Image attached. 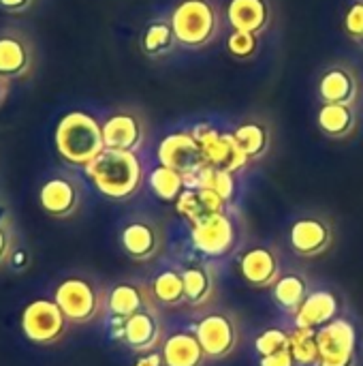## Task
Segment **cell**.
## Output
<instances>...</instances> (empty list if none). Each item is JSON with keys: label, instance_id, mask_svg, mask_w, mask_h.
Segmentation results:
<instances>
[{"label": "cell", "instance_id": "cell-1", "mask_svg": "<svg viewBox=\"0 0 363 366\" xmlns=\"http://www.w3.org/2000/svg\"><path fill=\"white\" fill-rule=\"evenodd\" d=\"M86 178L109 202H128L133 199L145 180L143 163L137 152L109 150L105 148L90 165L83 167Z\"/></svg>", "mask_w": 363, "mask_h": 366}, {"label": "cell", "instance_id": "cell-2", "mask_svg": "<svg viewBox=\"0 0 363 366\" xmlns=\"http://www.w3.org/2000/svg\"><path fill=\"white\" fill-rule=\"evenodd\" d=\"M53 144L58 157L66 165L83 169L105 150L103 127L88 112H68L56 124Z\"/></svg>", "mask_w": 363, "mask_h": 366}, {"label": "cell", "instance_id": "cell-3", "mask_svg": "<svg viewBox=\"0 0 363 366\" xmlns=\"http://www.w3.org/2000/svg\"><path fill=\"white\" fill-rule=\"evenodd\" d=\"M58 302L71 326H88L107 317V287L88 274H68L53 287Z\"/></svg>", "mask_w": 363, "mask_h": 366}, {"label": "cell", "instance_id": "cell-4", "mask_svg": "<svg viewBox=\"0 0 363 366\" xmlns=\"http://www.w3.org/2000/svg\"><path fill=\"white\" fill-rule=\"evenodd\" d=\"M175 39L186 49L210 45L220 28L218 9L212 0H180L169 17Z\"/></svg>", "mask_w": 363, "mask_h": 366}, {"label": "cell", "instance_id": "cell-5", "mask_svg": "<svg viewBox=\"0 0 363 366\" xmlns=\"http://www.w3.org/2000/svg\"><path fill=\"white\" fill-rule=\"evenodd\" d=\"M19 330L34 347H53L68 337L71 324L53 298L41 296L21 309Z\"/></svg>", "mask_w": 363, "mask_h": 366}, {"label": "cell", "instance_id": "cell-6", "mask_svg": "<svg viewBox=\"0 0 363 366\" xmlns=\"http://www.w3.org/2000/svg\"><path fill=\"white\" fill-rule=\"evenodd\" d=\"M86 191L83 182L66 169L49 172L39 184V206L56 221H68L83 208Z\"/></svg>", "mask_w": 363, "mask_h": 366}, {"label": "cell", "instance_id": "cell-7", "mask_svg": "<svg viewBox=\"0 0 363 366\" xmlns=\"http://www.w3.org/2000/svg\"><path fill=\"white\" fill-rule=\"evenodd\" d=\"M107 324L111 339L137 356L160 350L167 337L158 309H145L131 317H107Z\"/></svg>", "mask_w": 363, "mask_h": 366}, {"label": "cell", "instance_id": "cell-8", "mask_svg": "<svg viewBox=\"0 0 363 366\" xmlns=\"http://www.w3.org/2000/svg\"><path fill=\"white\" fill-rule=\"evenodd\" d=\"M208 360H227L240 347V320L227 309H214L201 315L193 328Z\"/></svg>", "mask_w": 363, "mask_h": 366}, {"label": "cell", "instance_id": "cell-9", "mask_svg": "<svg viewBox=\"0 0 363 366\" xmlns=\"http://www.w3.org/2000/svg\"><path fill=\"white\" fill-rule=\"evenodd\" d=\"M190 242L208 259L231 255L240 242V232L229 212H216L190 223Z\"/></svg>", "mask_w": 363, "mask_h": 366}, {"label": "cell", "instance_id": "cell-10", "mask_svg": "<svg viewBox=\"0 0 363 366\" xmlns=\"http://www.w3.org/2000/svg\"><path fill=\"white\" fill-rule=\"evenodd\" d=\"M193 137L197 139L203 161L212 167L225 169L229 174H237L242 172L250 159L246 157V152L242 150V146L237 144L233 133L220 131L208 122H199L190 129Z\"/></svg>", "mask_w": 363, "mask_h": 366}, {"label": "cell", "instance_id": "cell-11", "mask_svg": "<svg viewBox=\"0 0 363 366\" xmlns=\"http://www.w3.org/2000/svg\"><path fill=\"white\" fill-rule=\"evenodd\" d=\"M319 360L317 366H357V328L349 317H336L327 326L319 328Z\"/></svg>", "mask_w": 363, "mask_h": 366}, {"label": "cell", "instance_id": "cell-12", "mask_svg": "<svg viewBox=\"0 0 363 366\" xmlns=\"http://www.w3.org/2000/svg\"><path fill=\"white\" fill-rule=\"evenodd\" d=\"M122 253L135 264H150L165 251V232L160 223L148 217L128 219L118 234Z\"/></svg>", "mask_w": 363, "mask_h": 366}, {"label": "cell", "instance_id": "cell-13", "mask_svg": "<svg viewBox=\"0 0 363 366\" xmlns=\"http://www.w3.org/2000/svg\"><path fill=\"white\" fill-rule=\"evenodd\" d=\"M36 47L32 36L19 26L0 28V75L6 79H26L34 73Z\"/></svg>", "mask_w": 363, "mask_h": 366}, {"label": "cell", "instance_id": "cell-14", "mask_svg": "<svg viewBox=\"0 0 363 366\" xmlns=\"http://www.w3.org/2000/svg\"><path fill=\"white\" fill-rule=\"evenodd\" d=\"M289 244L295 255L315 259L334 247L332 221L321 214H304L293 221L289 229Z\"/></svg>", "mask_w": 363, "mask_h": 366}, {"label": "cell", "instance_id": "cell-15", "mask_svg": "<svg viewBox=\"0 0 363 366\" xmlns=\"http://www.w3.org/2000/svg\"><path fill=\"white\" fill-rule=\"evenodd\" d=\"M237 268L242 279L255 290H270L282 277L280 253L267 244H255L240 253Z\"/></svg>", "mask_w": 363, "mask_h": 366}, {"label": "cell", "instance_id": "cell-16", "mask_svg": "<svg viewBox=\"0 0 363 366\" xmlns=\"http://www.w3.org/2000/svg\"><path fill=\"white\" fill-rule=\"evenodd\" d=\"M156 157H158V165L171 167L180 172L184 178L205 165L201 148L190 131H175L165 135L158 144Z\"/></svg>", "mask_w": 363, "mask_h": 366}, {"label": "cell", "instance_id": "cell-17", "mask_svg": "<svg viewBox=\"0 0 363 366\" xmlns=\"http://www.w3.org/2000/svg\"><path fill=\"white\" fill-rule=\"evenodd\" d=\"M103 142L109 150H124V152H137L143 146L145 139V127L141 118L133 112L120 109L109 114L103 122Z\"/></svg>", "mask_w": 363, "mask_h": 366}, {"label": "cell", "instance_id": "cell-18", "mask_svg": "<svg viewBox=\"0 0 363 366\" xmlns=\"http://www.w3.org/2000/svg\"><path fill=\"white\" fill-rule=\"evenodd\" d=\"M184 281L186 305L190 309H203L216 300L218 294V272L214 264L205 259H193L180 268Z\"/></svg>", "mask_w": 363, "mask_h": 366}, {"label": "cell", "instance_id": "cell-19", "mask_svg": "<svg viewBox=\"0 0 363 366\" xmlns=\"http://www.w3.org/2000/svg\"><path fill=\"white\" fill-rule=\"evenodd\" d=\"M145 309H158L150 283L118 281L107 290V317H131Z\"/></svg>", "mask_w": 363, "mask_h": 366}, {"label": "cell", "instance_id": "cell-20", "mask_svg": "<svg viewBox=\"0 0 363 366\" xmlns=\"http://www.w3.org/2000/svg\"><path fill=\"white\" fill-rule=\"evenodd\" d=\"M317 94L323 103L353 105L359 97V79L349 64H332L319 77Z\"/></svg>", "mask_w": 363, "mask_h": 366}, {"label": "cell", "instance_id": "cell-21", "mask_svg": "<svg viewBox=\"0 0 363 366\" xmlns=\"http://www.w3.org/2000/svg\"><path fill=\"white\" fill-rule=\"evenodd\" d=\"M340 313V302L329 290H312L300 311L293 315V326L319 330L334 322Z\"/></svg>", "mask_w": 363, "mask_h": 366}, {"label": "cell", "instance_id": "cell-22", "mask_svg": "<svg viewBox=\"0 0 363 366\" xmlns=\"http://www.w3.org/2000/svg\"><path fill=\"white\" fill-rule=\"evenodd\" d=\"M165 366H205L210 360L193 330H175L160 345Z\"/></svg>", "mask_w": 363, "mask_h": 366}, {"label": "cell", "instance_id": "cell-23", "mask_svg": "<svg viewBox=\"0 0 363 366\" xmlns=\"http://www.w3.org/2000/svg\"><path fill=\"white\" fill-rule=\"evenodd\" d=\"M227 206L229 202H225L216 191L201 189V187H186L173 204L175 212L188 223H195L197 219L208 214L227 212Z\"/></svg>", "mask_w": 363, "mask_h": 366}, {"label": "cell", "instance_id": "cell-24", "mask_svg": "<svg viewBox=\"0 0 363 366\" xmlns=\"http://www.w3.org/2000/svg\"><path fill=\"white\" fill-rule=\"evenodd\" d=\"M227 21L233 30L261 34L272 21V9L267 0H229Z\"/></svg>", "mask_w": 363, "mask_h": 366}, {"label": "cell", "instance_id": "cell-25", "mask_svg": "<svg viewBox=\"0 0 363 366\" xmlns=\"http://www.w3.org/2000/svg\"><path fill=\"white\" fill-rule=\"evenodd\" d=\"M317 124L329 139H347L357 129L355 107L342 103H323L317 112Z\"/></svg>", "mask_w": 363, "mask_h": 366}, {"label": "cell", "instance_id": "cell-26", "mask_svg": "<svg viewBox=\"0 0 363 366\" xmlns=\"http://www.w3.org/2000/svg\"><path fill=\"white\" fill-rule=\"evenodd\" d=\"M310 281L302 272H285L272 287V300L289 315H295L310 294Z\"/></svg>", "mask_w": 363, "mask_h": 366}, {"label": "cell", "instance_id": "cell-27", "mask_svg": "<svg viewBox=\"0 0 363 366\" xmlns=\"http://www.w3.org/2000/svg\"><path fill=\"white\" fill-rule=\"evenodd\" d=\"M150 292L158 307L178 309V307L186 305L184 281H182L180 268H165V270L156 272L150 281Z\"/></svg>", "mask_w": 363, "mask_h": 366}, {"label": "cell", "instance_id": "cell-28", "mask_svg": "<svg viewBox=\"0 0 363 366\" xmlns=\"http://www.w3.org/2000/svg\"><path fill=\"white\" fill-rule=\"evenodd\" d=\"M139 45H141V51L148 58H163L169 51H173V47L178 45V39H175L171 21L169 19L150 21L141 32Z\"/></svg>", "mask_w": 363, "mask_h": 366}, {"label": "cell", "instance_id": "cell-29", "mask_svg": "<svg viewBox=\"0 0 363 366\" xmlns=\"http://www.w3.org/2000/svg\"><path fill=\"white\" fill-rule=\"evenodd\" d=\"M237 144L242 146V150L246 152V157L250 161H259L267 154L270 144H272V133L267 129L265 122L261 120H246L240 122L233 131Z\"/></svg>", "mask_w": 363, "mask_h": 366}, {"label": "cell", "instance_id": "cell-30", "mask_svg": "<svg viewBox=\"0 0 363 366\" xmlns=\"http://www.w3.org/2000/svg\"><path fill=\"white\" fill-rule=\"evenodd\" d=\"M186 187H201V189H212L216 191L225 202H231L235 195V178L233 174L212 167V165H203L201 169H197L195 174L186 176Z\"/></svg>", "mask_w": 363, "mask_h": 366}, {"label": "cell", "instance_id": "cell-31", "mask_svg": "<svg viewBox=\"0 0 363 366\" xmlns=\"http://www.w3.org/2000/svg\"><path fill=\"white\" fill-rule=\"evenodd\" d=\"M148 184L152 189V193L160 199V202H171L175 204V199L180 197V193L186 189V178L165 165H156L150 174H148Z\"/></svg>", "mask_w": 363, "mask_h": 366}, {"label": "cell", "instance_id": "cell-32", "mask_svg": "<svg viewBox=\"0 0 363 366\" xmlns=\"http://www.w3.org/2000/svg\"><path fill=\"white\" fill-rule=\"evenodd\" d=\"M319 330L312 328H291V354L297 366H317L319 360Z\"/></svg>", "mask_w": 363, "mask_h": 366}, {"label": "cell", "instance_id": "cell-33", "mask_svg": "<svg viewBox=\"0 0 363 366\" xmlns=\"http://www.w3.org/2000/svg\"><path fill=\"white\" fill-rule=\"evenodd\" d=\"M285 350H291V330L282 326H270L261 330L259 337L255 339V352L259 358L276 354V352H285Z\"/></svg>", "mask_w": 363, "mask_h": 366}, {"label": "cell", "instance_id": "cell-34", "mask_svg": "<svg viewBox=\"0 0 363 366\" xmlns=\"http://www.w3.org/2000/svg\"><path fill=\"white\" fill-rule=\"evenodd\" d=\"M227 51L233 58H237V60H250V58H255L257 51H259V34L233 30L227 36Z\"/></svg>", "mask_w": 363, "mask_h": 366}, {"label": "cell", "instance_id": "cell-35", "mask_svg": "<svg viewBox=\"0 0 363 366\" xmlns=\"http://www.w3.org/2000/svg\"><path fill=\"white\" fill-rule=\"evenodd\" d=\"M344 34L363 49V0L353 2L344 15Z\"/></svg>", "mask_w": 363, "mask_h": 366}, {"label": "cell", "instance_id": "cell-36", "mask_svg": "<svg viewBox=\"0 0 363 366\" xmlns=\"http://www.w3.org/2000/svg\"><path fill=\"white\" fill-rule=\"evenodd\" d=\"M19 247V238H17V229H9V227H0V268L9 266L15 251Z\"/></svg>", "mask_w": 363, "mask_h": 366}, {"label": "cell", "instance_id": "cell-37", "mask_svg": "<svg viewBox=\"0 0 363 366\" xmlns=\"http://www.w3.org/2000/svg\"><path fill=\"white\" fill-rule=\"evenodd\" d=\"M39 0H0V11L9 15H26L34 9Z\"/></svg>", "mask_w": 363, "mask_h": 366}, {"label": "cell", "instance_id": "cell-38", "mask_svg": "<svg viewBox=\"0 0 363 366\" xmlns=\"http://www.w3.org/2000/svg\"><path fill=\"white\" fill-rule=\"evenodd\" d=\"M259 366H297V362H295L291 350H285V352H276L270 356H261Z\"/></svg>", "mask_w": 363, "mask_h": 366}, {"label": "cell", "instance_id": "cell-39", "mask_svg": "<svg viewBox=\"0 0 363 366\" xmlns=\"http://www.w3.org/2000/svg\"><path fill=\"white\" fill-rule=\"evenodd\" d=\"M0 227L15 229V212H13L11 199L6 197L2 189H0Z\"/></svg>", "mask_w": 363, "mask_h": 366}, {"label": "cell", "instance_id": "cell-40", "mask_svg": "<svg viewBox=\"0 0 363 366\" xmlns=\"http://www.w3.org/2000/svg\"><path fill=\"white\" fill-rule=\"evenodd\" d=\"M133 366H165V360H163L160 350H156V352L139 354V356H137V360L133 362Z\"/></svg>", "mask_w": 363, "mask_h": 366}, {"label": "cell", "instance_id": "cell-41", "mask_svg": "<svg viewBox=\"0 0 363 366\" xmlns=\"http://www.w3.org/2000/svg\"><path fill=\"white\" fill-rule=\"evenodd\" d=\"M28 262H30V255H28V251H26V249H24L21 244H19L9 266H11V268H13L15 272H21V270L26 268V266H30Z\"/></svg>", "mask_w": 363, "mask_h": 366}, {"label": "cell", "instance_id": "cell-42", "mask_svg": "<svg viewBox=\"0 0 363 366\" xmlns=\"http://www.w3.org/2000/svg\"><path fill=\"white\" fill-rule=\"evenodd\" d=\"M9 92H11V79H6V77H2V75H0V107L4 105V101H6V97H9Z\"/></svg>", "mask_w": 363, "mask_h": 366}]
</instances>
